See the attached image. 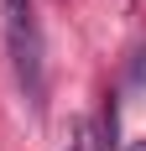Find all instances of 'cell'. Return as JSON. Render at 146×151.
Masks as SVG:
<instances>
[{"mask_svg": "<svg viewBox=\"0 0 146 151\" xmlns=\"http://www.w3.org/2000/svg\"><path fill=\"white\" fill-rule=\"evenodd\" d=\"M131 151H146V141H131Z\"/></svg>", "mask_w": 146, "mask_h": 151, "instance_id": "cell-2", "label": "cell"}, {"mask_svg": "<svg viewBox=\"0 0 146 151\" xmlns=\"http://www.w3.org/2000/svg\"><path fill=\"white\" fill-rule=\"evenodd\" d=\"M0 21H5V47H11L16 83L26 94V104L42 115L47 104V47H42V21L31 0H0Z\"/></svg>", "mask_w": 146, "mask_h": 151, "instance_id": "cell-1", "label": "cell"}]
</instances>
